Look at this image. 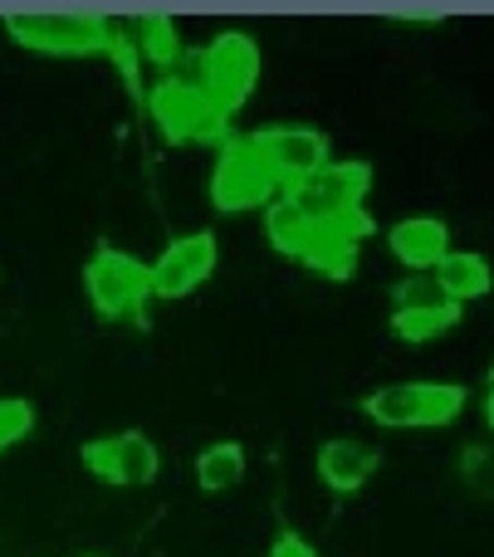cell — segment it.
<instances>
[{
  "instance_id": "9a60e30c",
  "label": "cell",
  "mask_w": 494,
  "mask_h": 557,
  "mask_svg": "<svg viewBox=\"0 0 494 557\" xmlns=\"http://www.w3.org/2000/svg\"><path fill=\"white\" fill-rule=\"evenodd\" d=\"M460 323V304H421V308H392V333L402 337V343H431V337H441L446 327Z\"/></svg>"
},
{
  "instance_id": "603a6c76",
  "label": "cell",
  "mask_w": 494,
  "mask_h": 557,
  "mask_svg": "<svg viewBox=\"0 0 494 557\" xmlns=\"http://www.w3.org/2000/svg\"><path fill=\"white\" fill-rule=\"evenodd\" d=\"M490 382H494V362H490Z\"/></svg>"
},
{
  "instance_id": "5b68a950",
  "label": "cell",
  "mask_w": 494,
  "mask_h": 557,
  "mask_svg": "<svg viewBox=\"0 0 494 557\" xmlns=\"http://www.w3.org/2000/svg\"><path fill=\"white\" fill-rule=\"evenodd\" d=\"M147 113L162 127L166 143H225V137H231L225 133V113L196 88V78L166 74L162 84H152Z\"/></svg>"
},
{
  "instance_id": "3957f363",
  "label": "cell",
  "mask_w": 494,
  "mask_h": 557,
  "mask_svg": "<svg viewBox=\"0 0 494 557\" xmlns=\"http://www.w3.org/2000/svg\"><path fill=\"white\" fill-rule=\"evenodd\" d=\"M280 182H274L270 162L260 157V147L250 137H225L221 152H215L211 166V206L221 215H245L260 211V206L274 201Z\"/></svg>"
},
{
  "instance_id": "9c48e42d",
  "label": "cell",
  "mask_w": 494,
  "mask_h": 557,
  "mask_svg": "<svg viewBox=\"0 0 494 557\" xmlns=\"http://www.w3.org/2000/svg\"><path fill=\"white\" fill-rule=\"evenodd\" d=\"M84 465L108 484L143 490V484L157 480L162 455H157V445L147 441L143 431H118V435H103V441H88L84 445Z\"/></svg>"
},
{
  "instance_id": "2e32d148",
  "label": "cell",
  "mask_w": 494,
  "mask_h": 557,
  "mask_svg": "<svg viewBox=\"0 0 494 557\" xmlns=\"http://www.w3.org/2000/svg\"><path fill=\"white\" fill-rule=\"evenodd\" d=\"M313 231H319V225H309V215H304L289 196L270 201V211H264V235H270V245L280 255H289V260H299L304 245L313 240Z\"/></svg>"
},
{
  "instance_id": "44dd1931",
  "label": "cell",
  "mask_w": 494,
  "mask_h": 557,
  "mask_svg": "<svg viewBox=\"0 0 494 557\" xmlns=\"http://www.w3.org/2000/svg\"><path fill=\"white\" fill-rule=\"evenodd\" d=\"M264 557H319V553H313V548H309V543H304V539H294V533H284V539L274 543V548L264 553Z\"/></svg>"
},
{
  "instance_id": "4fadbf2b",
  "label": "cell",
  "mask_w": 494,
  "mask_h": 557,
  "mask_svg": "<svg viewBox=\"0 0 494 557\" xmlns=\"http://www.w3.org/2000/svg\"><path fill=\"white\" fill-rule=\"evenodd\" d=\"M431 278H436L441 294H446L450 304H460V308H466L470 298H485V294H490V284H494L485 255H476V250H450L446 260H441L436 270H431Z\"/></svg>"
},
{
  "instance_id": "5bb4252c",
  "label": "cell",
  "mask_w": 494,
  "mask_h": 557,
  "mask_svg": "<svg viewBox=\"0 0 494 557\" xmlns=\"http://www.w3.org/2000/svg\"><path fill=\"white\" fill-rule=\"evenodd\" d=\"M245 480V445L240 441H215L196 455V484L206 494H225Z\"/></svg>"
},
{
  "instance_id": "ac0fdd59",
  "label": "cell",
  "mask_w": 494,
  "mask_h": 557,
  "mask_svg": "<svg viewBox=\"0 0 494 557\" xmlns=\"http://www.w3.org/2000/svg\"><path fill=\"white\" fill-rule=\"evenodd\" d=\"M137 45H143V54L162 69H172L176 59H182V35H176V25L166 15H147L143 25H137Z\"/></svg>"
},
{
  "instance_id": "8992f818",
  "label": "cell",
  "mask_w": 494,
  "mask_h": 557,
  "mask_svg": "<svg viewBox=\"0 0 494 557\" xmlns=\"http://www.w3.org/2000/svg\"><path fill=\"white\" fill-rule=\"evenodd\" d=\"M84 294L103 318H133L152 298V274L137 255L98 245L94 260L84 264Z\"/></svg>"
},
{
  "instance_id": "7c38bea8",
  "label": "cell",
  "mask_w": 494,
  "mask_h": 557,
  "mask_svg": "<svg viewBox=\"0 0 494 557\" xmlns=\"http://www.w3.org/2000/svg\"><path fill=\"white\" fill-rule=\"evenodd\" d=\"M387 245L407 270L421 274V270H436V264L450 255V231H446V221H436V215H411V221L392 225Z\"/></svg>"
},
{
  "instance_id": "e0dca14e",
  "label": "cell",
  "mask_w": 494,
  "mask_h": 557,
  "mask_svg": "<svg viewBox=\"0 0 494 557\" xmlns=\"http://www.w3.org/2000/svg\"><path fill=\"white\" fill-rule=\"evenodd\" d=\"M299 260L323 278H348L353 270H358V245L338 240V235H329V231H313V240L304 245Z\"/></svg>"
},
{
  "instance_id": "277c9868",
  "label": "cell",
  "mask_w": 494,
  "mask_h": 557,
  "mask_svg": "<svg viewBox=\"0 0 494 557\" xmlns=\"http://www.w3.org/2000/svg\"><path fill=\"white\" fill-rule=\"evenodd\" d=\"M5 29L39 54H98L108 49L113 20L94 10H15L5 15Z\"/></svg>"
},
{
  "instance_id": "ba28073f",
  "label": "cell",
  "mask_w": 494,
  "mask_h": 557,
  "mask_svg": "<svg viewBox=\"0 0 494 557\" xmlns=\"http://www.w3.org/2000/svg\"><path fill=\"white\" fill-rule=\"evenodd\" d=\"M250 143L260 147V157L270 162V172L280 186H299V182H309L313 172L329 166V137H323L319 127L274 123V127H260Z\"/></svg>"
},
{
  "instance_id": "7402d4cb",
  "label": "cell",
  "mask_w": 494,
  "mask_h": 557,
  "mask_svg": "<svg viewBox=\"0 0 494 557\" xmlns=\"http://www.w3.org/2000/svg\"><path fill=\"white\" fill-rule=\"evenodd\" d=\"M485 425L494 431V382H490V396H485Z\"/></svg>"
},
{
  "instance_id": "52a82bcc",
  "label": "cell",
  "mask_w": 494,
  "mask_h": 557,
  "mask_svg": "<svg viewBox=\"0 0 494 557\" xmlns=\"http://www.w3.org/2000/svg\"><path fill=\"white\" fill-rule=\"evenodd\" d=\"M368 186H372V166L368 162H329L323 172H313L309 182L289 186V201L309 215V225H329L338 215L358 211L368 201Z\"/></svg>"
},
{
  "instance_id": "30bf717a",
  "label": "cell",
  "mask_w": 494,
  "mask_h": 557,
  "mask_svg": "<svg viewBox=\"0 0 494 557\" xmlns=\"http://www.w3.org/2000/svg\"><path fill=\"white\" fill-rule=\"evenodd\" d=\"M215 270V235L211 231H192V235H176L152 264V298H186L211 278Z\"/></svg>"
},
{
  "instance_id": "8fae6325",
  "label": "cell",
  "mask_w": 494,
  "mask_h": 557,
  "mask_svg": "<svg viewBox=\"0 0 494 557\" xmlns=\"http://www.w3.org/2000/svg\"><path fill=\"white\" fill-rule=\"evenodd\" d=\"M372 474H378V450H372L368 441L338 435V441L319 445V480L329 484L333 494H358Z\"/></svg>"
},
{
  "instance_id": "6da1fadb",
  "label": "cell",
  "mask_w": 494,
  "mask_h": 557,
  "mask_svg": "<svg viewBox=\"0 0 494 557\" xmlns=\"http://www.w3.org/2000/svg\"><path fill=\"white\" fill-rule=\"evenodd\" d=\"M368 421L387 425V431H431V425H450L466 411V386L456 382H392L362 401Z\"/></svg>"
},
{
  "instance_id": "d6986e66",
  "label": "cell",
  "mask_w": 494,
  "mask_h": 557,
  "mask_svg": "<svg viewBox=\"0 0 494 557\" xmlns=\"http://www.w3.org/2000/svg\"><path fill=\"white\" fill-rule=\"evenodd\" d=\"M29 425H35V411H29V401H0V450L15 441H25Z\"/></svg>"
},
{
  "instance_id": "ffe728a7",
  "label": "cell",
  "mask_w": 494,
  "mask_h": 557,
  "mask_svg": "<svg viewBox=\"0 0 494 557\" xmlns=\"http://www.w3.org/2000/svg\"><path fill=\"white\" fill-rule=\"evenodd\" d=\"M397 308H421V304H446V294L436 288V278H407V284L392 288Z\"/></svg>"
},
{
  "instance_id": "7a4b0ae2",
  "label": "cell",
  "mask_w": 494,
  "mask_h": 557,
  "mask_svg": "<svg viewBox=\"0 0 494 557\" xmlns=\"http://www.w3.org/2000/svg\"><path fill=\"white\" fill-rule=\"evenodd\" d=\"M255 84H260V45H255L245 29H221V35L201 49L196 88L231 117L240 103H250Z\"/></svg>"
}]
</instances>
